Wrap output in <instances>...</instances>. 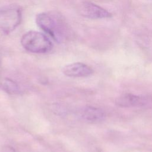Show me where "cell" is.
Returning <instances> with one entry per match:
<instances>
[{
  "label": "cell",
  "instance_id": "cell-5",
  "mask_svg": "<svg viewBox=\"0 0 152 152\" xmlns=\"http://www.w3.org/2000/svg\"><path fill=\"white\" fill-rule=\"evenodd\" d=\"M148 103V99L143 96L126 93L118 97L115 104L121 107H142Z\"/></svg>",
  "mask_w": 152,
  "mask_h": 152
},
{
  "label": "cell",
  "instance_id": "cell-7",
  "mask_svg": "<svg viewBox=\"0 0 152 152\" xmlns=\"http://www.w3.org/2000/svg\"><path fill=\"white\" fill-rule=\"evenodd\" d=\"M81 118L86 122L100 123L106 118V113L102 109L88 106L83 107L80 112Z\"/></svg>",
  "mask_w": 152,
  "mask_h": 152
},
{
  "label": "cell",
  "instance_id": "cell-8",
  "mask_svg": "<svg viewBox=\"0 0 152 152\" xmlns=\"http://www.w3.org/2000/svg\"><path fill=\"white\" fill-rule=\"evenodd\" d=\"M1 87L6 93L11 94H17L20 91L18 85L14 81L8 78H5L2 80Z\"/></svg>",
  "mask_w": 152,
  "mask_h": 152
},
{
  "label": "cell",
  "instance_id": "cell-9",
  "mask_svg": "<svg viewBox=\"0 0 152 152\" xmlns=\"http://www.w3.org/2000/svg\"><path fill=\"white\" fill-rule=\"evenodd\" d=\"M1 152H15V149L9 145H4L1 147Z\"/></svg>",
  "mask_w": 152,
  "mask_h": 152
},
{
  "label": "cell",
  "instance_id": "cell-4",
  "mask_svg": "<svg viewBox=\"0 0 152 152\" xmlns=\"http://www.w3.org/2000/svg\"><path fill=\"white\" fill-rule=\"evenodd\" d=\"M80 13L83 17L90 19L107 18L112 16L106 10L90 2H83L80 5Z\"/></svg>",
  "mask_w": 152,
  "mask_h": 152
},
{
  "label": "cell",
  "instance_id": "cell-3",
  "mask_svg": "<svg viewBox=\"0 0 152 152\" xmlns=\"http://www.w3.org/2000/svg\"><path fill=\"white\" fill-rule=\"evenodd\" d=\"M22 12L15 5H9L0 8V28L5 33L15 30L20 24Z\"/></svg>",
  "mask_w": 152,
  "mask_h": 152
},
{
  "label": "cell",
  "instance_id": "cell-1",
  "mask_svg": "<svg viewBox=\"0 0 152 152\" xmlns=\"http://www.w3.org/2000/svg\"><path fill=\"white\" fill-rule=\"evenodd\" d=\"M36 23L40 28L58 43L64 41L67 37L68 27L57 14L39 13L36 17Z\"/></svg>",
  "mask_w": 152,
  "mask_h": 152
},
{
  "label": "cell",
  "instance_id": "cell-6",
  "mask_svg": "<svg viewBox=\"0 0 152 152\" xmlns=\"http://www.w3.org/2000/svg\"><path fill=\"white\" fill-rule=\"evenodd\" d=\"M63 74L69 77H86L93 73V69L82 62H74L63 67Z\"/></svg>",
  "mask_w": 152,
  "mask_h": 152
},
{
  "label": "cell",
  "instance_id": "cell-2",
  "mask_svg": "<svg viewBox=\"0 0 152 152\" xmlns=\"http://www.w3.org/2000/svg\"><path fill=\"white\" fill-rule=\"evenodd\" d=\"M22 46L28 52L33 53H45L53 48L51 41L42 33L30 30L24 33L21 39Z\"/></svg>",
  "mask_w": 152,
  "mask_h": 152
}]
</instances>
